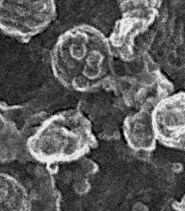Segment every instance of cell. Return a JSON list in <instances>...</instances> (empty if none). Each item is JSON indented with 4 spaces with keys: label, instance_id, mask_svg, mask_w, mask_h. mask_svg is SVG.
Returning a JSON list of instances; mask_svg holds the SVG:
<instances>
[{
    "label": "cell",
    "instance_id": "3957f363",
    "mask_svg": "<svg viewBox=\"0 0 185 211\" xmlns=\"http://www.w3.org/2000/svg\"><path fill=\"white\" fill-rule=\"evenodd\" d=\"M57 15L56 0H0V31L28 43L46 31Z\"/></svg>",
    "mask_w": 185,
    "mask_h": 211
},
{
    "label": "cell",
    "instance_id": "7a4b0ae2",
    "mask_svg": "<svg viewBox=\"0 0 185 211\" xmlns=\"http://www.w3.org/2000/svg\"><path fill=\"white\" fill-rule=\"evenodd\" d=\"M96 144L92 124L77 109L58 112L46 119L27 141L30 154L43 163L77 159Z\"/></svg>",
    "mask_w": 185,
    "mask_h": 211
},
{
    "label": "cell",
    "instance_id": "5b68a950",
    "mask_svg": "<svg viewBox=\"0 0 185 211\" xmlns=\"http://www.w3.org/2000/svg\"><path fill=\"white\" fill-rule=\"evenodd\" d=\"M26 188L17 178L0 172V211H31Z\"/></svg>",
    "mask_w": 185,
    "mask_h": 211
},
{
    "label": "cell",
    "instance_id": "277c9868",
    "mask_svg": "<svg viewBox=\"0 0 185 211\" xmlns=\"http://www.w3.org/2000/svg\"><path fill=\"white\" fill-rule=\"evenodd\" d=\"M155 137L168 147L185 150V95L162 100L152 113Z\"/></svg>",
    "mask_w": 185,
    "mask_h": 211
},
{
    "label": "cell",
    "instance_id": "8992f818",
    "mask_svg": "<svg viewBox=\"0 0 185 211\" xmlns=\"http://www.w3.org/2000/svg\"><path fill=\"white\" fill-rule=\"evenodd\" d=\"M20 146L21 136L17 126L0 112V161L13 160Z\"/></svg>",
    "mask_w": 185,
    "mask_h": 211
},
{
    "label": "cell",
    "instance_id": "6da1fadb",
    "mask_svg": "<svg viewBox=\"0 0 185 211\" xmlns=\"http://www.w3.org/2000/svg\"><path fill=\"white\" fill-rule=\"evenodd\" d=\"M53 76L65 88L86 92L101 87L112 71V47L98 29L82 24L62 33L50 56Z\"/></svg>",
    "mask_w": 185,
    "mask_h": 211
}]
</instances>
